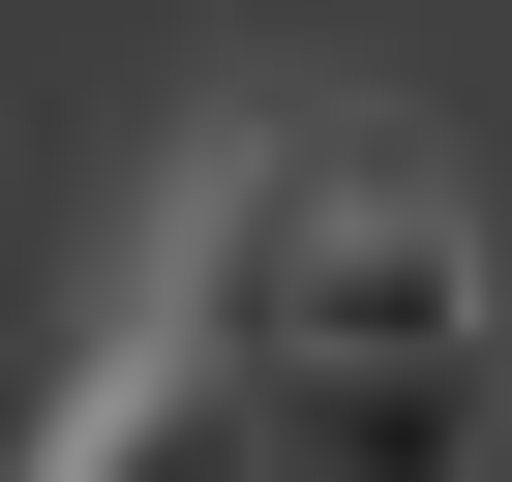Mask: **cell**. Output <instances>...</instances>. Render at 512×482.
I'll list each match as a JSON object with an SVG mask.
<instances>
[{"label": "cell", "instance_id": "6da1fadb", "mask_svg": "<svg viewBox=\"0 0 512 482\" xmlns=\"http://www.w3.org/2000/svg\"><path fill=\"white\" fill-rule=\"evenodd\" d=\"M61 482H272V362H241L211 302H151V332L91 362V422H61Z\"/></svg>", "mask_w": 512, "mask_h": 482}]
</instances>
